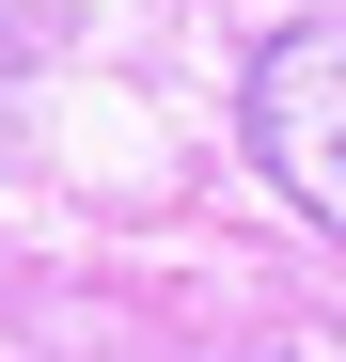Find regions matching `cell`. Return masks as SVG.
<instances>
[{"label":"cell","instance_id":"obj_1","mask_svg":"<svg viewBox=\"0 0 346 362\" xmlns=\"http://www.w3.org/2000/svg\"><path fill=\"white\" fill-rule=\"evenodd\" d=\"M237 127H252V158H268V189L299 205L315 236H346V0H330V16H283V32L252 47Z\"/></svg>","mask_w":346,"mask_h":362}]
</instances>
